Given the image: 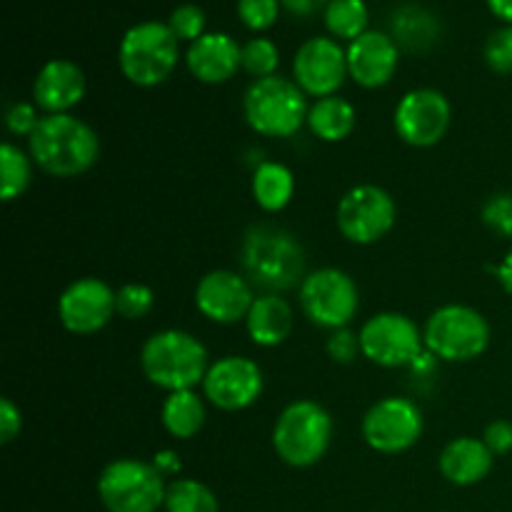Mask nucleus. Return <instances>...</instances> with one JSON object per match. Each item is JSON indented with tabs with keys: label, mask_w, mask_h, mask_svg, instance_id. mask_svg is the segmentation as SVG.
Segmentation results:
<instances>
[{
	"label": "nucleus",
	"mask_w": 512,
	"mask_h": 512,
	"mask_svg": "<svg viewBox=\"0 0 512 512\" xmlns=\"http://www.w3.org/2000/svg\"><path fill=\"white\" fill-rule=\"evenodd\" d=\"M485 65L493 73L508 75L512 73V25H503L495 33L488 35L483 48Z\"/></svg>",
	"instance_id": "473e14b6"
},
{
	"label": "nucleus",
	"mask_w": 512,
	"mask_h": 512,
	"mask_svg": "<svg viewBox=\"0 0 512 512\" xmlns=\"http://www.w3.org/2000/svg\"><path fill=\"white\" fill-rule=\"evenodd\" d=\"M280 65V50L270 38H253L243 45V70L255 80L275 75Z\"/></svg>",
	"instance_id": "c756f323"
},
{
	"label": "nucleus",
	"mask_w": 512,
	"mask_h": 512,
	"mask_svg": "<svg viewBox=\"0 0 512 512\" xmlns=\"http://www.w3.org/2000/svg\"><path fill=\"white\" fill-rule=\"evenodd\" d=\"M483 443L493 455H508L512 450V423L510 420H493L485 428Z\"/></svg>",
	"instance_id": "4c0bfd02"
},
{
	"label": "nucleus",
	"mask_w": 512,
	"mask_h": 512,
	"mask_svg": "<svg viewBox=\"0 0 512 512\" xmlns=\"http://www.w3.org/2000/svg\"><path fill=\"white\" fill-rule=\"evenodd\" d=\"M358 285L338 268H323L305 275L300 283V308L305 318L325 330L348 328L358 315Z\"/></svg>",
	"instance_id": "1a4fd4ad"
},
{
	"label": "nucleus",
	"mask_w": 512,
	"mask_h": 512,
	"mask_svg": "<svg viewBox=\"0 0 512 512\" xmlns=\"http://www.w3.org/2000/svg\"><path fill=\"white\" fill-rule=\"evenodd\" d=\"M348 53V75L360 88H383L393 80L400 63V48L393 35L368 30L345 48Z\"/></svg>",
	"instance_id": "a211bd4d"
},
{
	"label": "nucleus",
	"mask_w": 512,
	"mask_h": 512,
	"mask_svg": "<svg viewBox=\"0 0 512 512\" xmlns=\"http://www.w3.org/2000/svg\"><path fill=\"white\" fill-rule=\"evenodd\" d=\"M295 195V175L283 163H260L253 173V198L265 213H280Z\"/></svg>",
	"instance_id": "393cba45"
},
{
	"label": "nucleus",
	"mask_w": 512,
	"mask_h": 512,
	"mask_svg": "<svg viewBox=\"0 0 512 512\" xmlns=\"http://www.w3.org/2000/svg\"><path fill=\"white\" fill-rule=\"evenodd\" d=\"M245 328H248L250 340L255 345L275 348V345L285 343V338L293 330V308L288 305V300L273 293L255 298L253 308L245 318Z\"/></svg>",
	"instance_id": "4be33fe9"
},
{
	"label": "nucleus",
	"mask_w": 512,
	"mask_h": 512,
	"mask_svg": "<svg viewBox=\"0 0 512 512\" xmlns=\"http://www.w3.org/2000/svg\"><path fill=\"white\" fill-rule=\"evenodd\" d=\"M483 223L493 230L495 235L512 238V193H498L483 205L480 213Z\"/></svg>",
	"instance_id": "f704fd0d"
},
{
	"label": "nucleus",
	"mask_w": 512,
	"mask_h": 512,
	"mask_svg": "<svg viewBox=\"0 0 512 512\" xmlns=\"http://www.w3.org/2000/svg\"><path fill=\"white\" fill-rule=\"evenodd\" d=\"M115 313V290L100 278L73 280L58 298L60 325L73 335L100 333Z\"/></svg>",
	"instance_id": "dca6fc26"
},
{
	"label": "nucleus",
	"mask_w": 512,
	"mask_h": 512,
	"mask_svg": "<svg viewBox=\"0 0 512 512\" xmlns=\"http://www.w3.org/2000/svg\"><path fill=\"white\" fill-rule=\"evenodd\" d=\"M485 3L495 18L503 20L505 25H512V0H485Z\"/></svg>",
	"instance_id": "37998d69"
},
{
	"label": "nucleus",
	"mask_w": 512,
	"mask_h": 512,
	"mask_svg": "<svg viewBox=\"0 0 512 512\" xmlns=\"http://www.w3.org/2000/svg\"><path fill=\"white\" fill-rule=\"evenodd\" d=\"M243 263L255 285L288 290L300 280L305 268L303 248L285 230L258 225L243 243Z\"/></svg>",
	"instance_id": "6e6552de"
},
{
	"label": "nucleus",
	"mask_w": 512,
	"mask_h": 512,
	"mask_svg": "<svg viewBox=\"0 0 512 512\" xmlns=\"http://www.w3.org/2000/svg\"><path fill=\"white\" fill-rule=\"evenodd\" d=\"M360 353L380 368H413L425 353L418 325L403 313H378L360 328Z\"/></svg>",
	"instance_id": "9d476101"
},
{
	"label": "nucleus",
	"mask_w": 512,
	"mask_h": 512,
	"mask_svg": "<svg viewBox=\"0 0 512 512\" xmlns=\"http://www.w3.org/2000/svg\"><path fill=\"white\" fill-rule=\"evenodd\" d=\"M180 58V40L168 23L145 20L125 30L118 48L120 73L138 88H155L173 75Z\"/></svg>",
	"instance_id": "20e7f679"
},
{
	"label": "nucleus",
	"mask_w": 512,
	"mask_h": 512,
	"mask_svg": "<svg viewBox=\"0 0 512 512\" xmlns=\"http://www.w3.org/2000/svg\"><path fill=\"white\" fill-rule=\"evenodd\" d=\"M85 98V73L78 63L65 58L48 60L33 83V100L45 115L68 113Z\"/></svg>",
	"instance_id": "aec40b11"
},
{
	"label": "nucleus",
	"mask_w": 512,
	"mask_h": 512,
	"mask_svg": "<svg viewBox=\"0 0 512 512\" xmlns=\"http://www.w3.org/2000/svg\"><path fill=\"white\" fill-rule=\"evenodd\" d=\"M28 155L13 143H3L0 148V173H3V200L20 198L28 190L30 178H33V165H30Z\"/></svg>",
	"instance_id": "c85d7f7f"
},
{
	"label": "nucleus",
	"mask_w": 512,
	"mask_h": 512,
	"mask_svg": "<svg viewBox=\"0 0 512 512\" xmlns=\"http://www.w3.org/2000/svg\"><path fill=\"white\" fill-rule=\"evenodd\" d=\"M153 465L160 470V475H163V478L180 473V468H183V463H180V458L175 450H160V453H155Z\"/></svg>",
	"instance_id": "a19ab883"
},
{
	"label": "nucleus",
	"mask_w": 512,
	"mask_h": 512,
	"mask_svg": "<svg viewBox=\"0 0 512 512\" xmlns=\"http://www.w3.org/2000/svg\"><path fill=\"white\" fill-rule=\"evenodd\" d=\"M355 123H358V113H355L353 103L340 95H328L310 105L308 128L313 130L315 138L325 140V143L345 140L355 130Z\"/></svg>",
	"instance_id": "5701e85b"
},
{
	"label": "nucleus",
	"mask_w": 512,
	"mask_h": 512,
	"mask_svg": "<svg viewBox=\"0 0 512 512\" xmlns=\"http://www.w3.org/2000/svg\"><path fill=\"white\" fill-rule=\"evenodd\" d=\"M423 435V413L408 398H383L365 413L363 438L375 453L400 455Z\"/></svg>",
	"instance_id": "f8f14e48"
},
{
	"label": "nucleus",
	"mask_w": 512,
	"mask_h": 512,
	"mask_svg": "<svg viewBox=\"0 0 512 512\" xmlns=\"http://www.w3.org/2000/svg\"><path fill=\"white\" fill-rule=\"evenodd\" d=\"M255 303L253 288L235 270H210L195 288V305L200 313L218 325H235L248 318Z\"/></svg>",
	"instance_id": "f3484780"
},
{
	"label": "nucleus",
	"mask_w": 512,
	"mask_h": 512,
	"mask_svg": "<svg viewBox=\"0 0 512 512\" xmlns=\"http://www.w3.org/2000/svg\"><path fill=\"white\" fill-rule=\"evenodd\" d=\"M328 355L340 365H350L360 353V335L350 328L333 330L328 338Z\"/></svg>",
	"instance_id": "c9c22d12"
},
{
	"label": "nucleus",
	"mask_w": 512,
	"mask_h": 512,
	"mask_svg": "<svg viewBox=\"0 0 512 512\" xmlns=\"http://www.w3.org/2000/svg\"><path fill=\"white\" fill-rule=\"evenodd\" d=\"M398 208L380 185H355L338 203V228L355 245H373L393 230Z\"/></svg>",
	"instance_id": "9b49d317"
},
{
	"label": "nucleus",
	"mask_w": 512,
	"mask_h": 512,
	"mask_svg": "<svg viewBox=\"0 0 512 512\" xmlns=\"http://www.w3.org/2000/svg\"><path fill=\"white\" fill-rule=\"evenodd\" d=\"M33 163L53 178H78L100 158V138L85 120L70 113L43 115L28 138Z\"/></svg>",
	"instance_id": "f257e3e1"
},
{
	"label": "nucleus",
	"mask_w": 512,
	"mask_h": 512,
	"mask_svg": "<svg viewBox=\"0 0 512 512\" xmlns=\"http://www.w3.org/2000/svg\"><path fill=\"white\" fill-rule=\"evenodd\" d=\"M185 65L200 83H228L243 68V48L228 33H205L203 38L190 43L188 53H185Z\"/></svg>",
	"instance_id": "6ab92c4d"
},
{
	"label": "nucleus",
	"mask_w": 512,
	"mask_h": 512,
	"mask_svg": "<svg viewBox=\"0 0 512 512\" xmlns=\"http://www.w3.org/2000/svg\"><path fill=\"white\" fill-rule=\"evenodd\" d=\"M323 20L335 40L353 43L355 38L368 33L370 13L365 0H330L328 8L323 10Z\"/></svg>",
	"instance_id": "bb28decb"
},
{
	"label": "nucleus",
	"mask_w": 512,
	"mask_h": 512,
	"mask_svg": "<svg viewBox=\"0 0 512 512\" xmlns=\"http://www.w3.org/2000/svg\"><path fill=\"white\" fill-rule=\"evenodd\" d=\"M440 23L420 5H405L393 15V40L405 50H428L438 40Z\"/></svg>",
	"instance_id": "a878e982"
},
{
	"label": "nucleus",
	"mask_w": 512,
	"mask_h": 512,
	"mask_svg": "<svg viewBox=\"0 0 512 512\" xmlns=\"http://www.w3.org/2000/svg\"><path fill=\"white\" fill-rule=\"evenodd\" d=\"M160 423L165 433L178 440H190L205 425V403L195 390H178L168 393L160 408Z\"/></svg>",
	"instance_id": "b1692460"
},
{
	"label": "nucleus",
	"mask_w": 512,
	"mask_h": 512,
	"mask_svg": "<svg viewBox=\"0 0 512 512\" xmlns=\"http://www.w3.org/2000/svg\"><path fill=\"white\" fill-rule=\"evenodd\" d=\"M165 478L153 463L113 460L98 478L100 503L108 512H158L165 505Z\"/></svg>",
	"instance_id": "0eeeda50"
},
{
	"label": "nucleus",
	"mask_w": 512,
	"mask_h": 512,
	"mask_svg": "<svg viewBox=\"0 0 512 512\" xmlns=\"http://www.w3.org/2000/svg\"><path fill=\"white\" fill-rule=\"evenodd\" d=\"M425 350L445 363H468L490 345V325L470 305H443L428 318L423 330Z\"/></svg>",
	"instance_id": "423d86ee"
},
{
	"label": "nucleus",
	"mask_w": 512,
	"mask_h": 512,
	"mask_svg": "<svg viewBox=\"0 0 512 512\" xmlns=\"http://www.w3.org/2000/svg\"><path fill=\"white\" fill-rule=\"evenodd\" d=\"M328 3L330 0H280V5L295 18H310V15L328 8Z\"/></svg>",
	"instance_id": "ea45409f"
},
{
	"label": "nucleus",
	"mask_w": 512,
	"mask_h": 512,
	"mask_svg": "<svg viewBox=\"0 0 512 512\" xmlns=\"http://www.w3.org/2000/svg\"><path fill=\"white\" fill-rule=\"evenodd\" d=\"M263 370L240 355H228L208 368L203 380V398L225 413L250 408L263 395Z\"/></svg>",
	"instance_id": "2eb2a0df"
},
{
	"label": "nucleus",
	"mask_w": 512,
	"mask_h": 512,
	"mask_svg": "<svg viewBox=\"0 0 512 512\" xmlns=\"http://www.w3.org/2000/svg\"><path fill=\"white\" fill-rule=\"evenodd\" d=\"M495 278H498V283L503 285L505 293L512 295V248L508 250V255L503 258V263L495 268Z\"/></svg>",
	"instance_id": "79ce46f5"
},
{
	"label": "nucleus",
	"mask_w": 512,
	"mask_h": 512,
	"mask_svg": "<svg viewBox=\"0 0 512 512\" xmlns=\"http://www.w3.org/2000/svg\"><path fill=\"white\" fill-rule=\"evenodd\" d=\"M333 440V418L315 400H295L278 415L273 448L290 468H310L325 458Z\"/></svg>",
	"instance_id": "39448f33"
},
{
	"label": "nucleus",
	"mask_w": 512,
	"mask_h": 512,
	"mask_svg": "<svg viewBox=\"0 0 512 512\" xmlns=\"http://www.w3.org/2000/svg\"><path fill=\"white\" fill-rule=\"evenodd\" d=\"M155 293L143 283H125L123 288L115 290V308L125 320H140L153 310Z\"/></svg>",
	"instance_id": "7c9ffc66"
},
{
	"label": "nucleus",
	"mask_w": 512,
	"mask_h": 512,
	"mask_svg": "<svg viewBox=\"0 0 512 512\" xmlns=\"http://www.w3.org/2000/svg\"><path fill=\"white\" fill-rule=\"evenodd\" d=\"M450 118H453V110L440 90L415 88L400 98L393 123L403 143L413 148H433L448 133Z\"/></svg>",
	"instance_id": "ddd939ff"
},
{
	"label": "nucleus",
	"mask_w": 512,
	"mask_h": 512,
	"mask_svg": "<svg viewBox=\"0 0 512 512\" xmlns=\"http://www.w3.org/2000/svg\"><path fill=\"white\" fill-rule=\"evenodd\" d=\"M20 428H23L20 408H15V403L10 398H3L0 400V443H13V440L18 438Z\"/></svg>",
	"instance_id": "58836bf2"
},
{
	"label": "nucleus",
	"mask_w": 512,
	"mask_h": 512,
	"mask_svg": "<svg viewBox=\"0 0 512 512\" xmlns=\"http://www.w3.org/2000/svg\"><path fill=\"white\" fill-rule=\"evenodd\" d=\"M493 458L495 455L490 453L483 440L465 435V438H455L445 445L438 465L448 483L468 488V485L488 478V473L493 470Z\"/></svg>",
	"instance_id": "412c9836"
},
{
	"label": "nucleus",
	"mask_w": 512,
	"mask_h": 512,
	"mask_svg": "<svg viewBox=\"0 0 512 512\" xmlns=\"http://www.w3.org/2000/svg\"><path fill=\"white\" fill-rule=\"evenodd\" d=\"M280 15V0H238V18L253 33L273 28Z\"/></svg>",
	"instance_id": "72a5a7b5"
},
{
	"label": "nucleus",
	"mask_w": 512,
	"mask_h": 512,
	"mask_svg": "<svg viewBox=\"0 0 512 512\" xmlns=\"http://www.w3.org/2000/svg\"><path fill=\"white\" fill-rule=\"evenodd\" d=\"M205 23H208V20H205L203 8L195 3L178 5L168 18V28L173 30V35L180 43H195L198 38H203Z\"/></svg>",
	"instance_id": "2f4dec72"
},
{
	"label": "nucleus",
	"mask_w": 512,
	"mask_h": 512,
	"mask_svg": "<svg viewBox=\"0 0 512 512\" xmlns=\"http://www.w3.org/2000/svg\"><path fill=\"white\" fill-rule=\"evenodd\" d=\"M40 123V115H38V105H30V103H15L13 108L5 113V128L10 130L13 135H30L35 133Z\"/></svg>",
	"instance_id": "e433bc0d"
},
{
	"label": "nucleus",
	"mask_w": 512,
	"mask_h": 512,
	"mask_svg": "<svg viewBox=\"0 0 512 512\" xmlns=\"http://www.w3.org/2000/svg\"><path fill=\"white\" fill-rule=\"evenodd\" d=\"M208 350L185 330H160L140 350V370L160 390H195L208 375Z\"/></svg>",
	"instance_id": "f03ea898"
},
{
	"label": "nucleus",
	"mask_w": 512,
	"mask_h": 512,
	"mask_svg": "<svg viewBox=\"0 0 512 512\" xmlns=\"http://www.w3.org/2000/svg\"><path fill=\"white\" fill-rule=\"evenodd\" d=\"M165 512H218V498L200 480L178 478L165 490Z\"/></svg>",
	"instance_id": "cd10ccee"
},
{
	"label": "nucleus",
	"mask_w": 512,
	"mask_h": 512,
	"mask_svg": "<svg viewBox=\"0 0 512 512\" xmlns=\"http://www.w3.org/2000/svg\"><path fill=\"white\" fill-rule=\"evenodd\" d=\"M310 105L295 80L270 75L253 80L243 95L245 123L265 138H293L308 123Z\"/></svg>",
	"instance_id": "7ed1b4c3"
},
{
	"label": "nucleus",
	"mask_w": 512,
	"mask_h": 512,
	"mask_svg": "<svg viewBox=\"0 0 512 512\" xmlns=\"http://www.w3.org/2000/svg\"><path fill=\"white\" fill-rule=\"evenodd\" d=\"M293 78L305 95H338L348 75V53L335 38L315 35L305 40L293 58Z\"/></svg>",
	"instance_id": "4468645a"
}]
</instances>
